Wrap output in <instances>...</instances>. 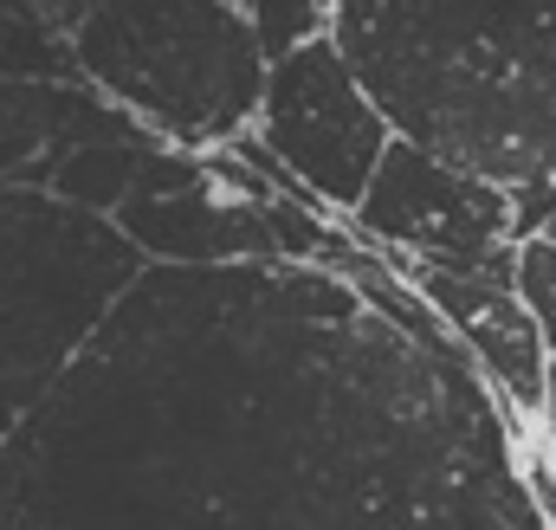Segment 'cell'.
I'll use <instances>...</instances> for the list:
<instances>
[{
    "instance_id": "52a82bcc",
    "label": "cell",
    "mask_w": 556,
    "mask_h": 530,
    "mask_svg": "<svg viewBox=\"0 0 556 530\" xmlns=\"http://www.w3.org/2000/svg\"><path fill=\"white\" fill-rule=\"evenodd\" d=\"M420 298L440 311V324L466 343V356L479 363V376L492 382V395L505 401V414L518 427H531L544 414V376H551V343L538 330V317L518 304V285H492V278H459V272H433L415 260H389Z\"/></svg>"
},
{
    "instance_id": "7c38bea8",
    "label": "cell",
    "mask_w": 556,
    "mask_h": 530,
    "mask_svg": "<svg viewBox=\"0 0 556 530\" xmlns=\"http://www.w3.org/2000/svg\"><path fill=\"white\" fill-rule=\"evenodd\" d=\"M85 7H91V0H39V13H46V20H52L65 39H72V26L85 20Z\"/></svg>"
},
{
    "instance_id": "30bf717a",
    "label": "cell",
    "mask_w": 556,
    "mask_h": 530,
    "mask_svg": "<svg viewBox=\"0 0 556 530\" xmlns=\"http://www.w3.org/2000/svg\"><path fill=\"white\" fill-rule=\"evenodd\" d=\"M240 13H247V26L260 39L266 65L330 33V0H240Z\"/></svg>"
},
{
    "instance_id": "8fae6325",
    "label": "cell",
    "mask_w": 556,
    "mask_h": 530,
    "mask_svg": "<svg viewBox=\"0 0 556 530\" xmlns=\"http://www.w3.org/2000/svg\"><path fill=\"white\" fill-rule=\"evenodd\" d=\"M518 304L538 317L544 343L556 350V240H518Z\"/></svg>"
},
{
    "instance_id": "4fadbf2b",
    "label": "cell",
    "mask_w": 556,
    "mask_h": 530,
    "mask_svg": "<svg viewBox=\"0 0 556 530\" xmlns=\"http://www.w3.org/2000/svg\"><path fill=\"white\" fill-rule=\"evenodd\" d=\"M538 427H544V440H551V453H556V350H551V376H544V414H538Z\"/></svg>"
},
{
    "instance_id": "9a60e30c",
    "label": "cell",
    "mask_w": 556,
    "mask_h": 530,
    "mask_svg": "<svg viewBox=\"0 0 556 530\" xmlns=\"http://www.w3.org/2000/svg\"><path fill=\"white\" fill-rule=\"evenodd\" d=\"M233 7H240V0H233Z\"/></svg>"
},
{
    "instance_id": "3957f363",
    "label": "cell",
    "mask_w": 556,
    "mask_h": 530,
    "mask_svg": "<svg viewBox=\"0 0 556 530\" xmlns=\"http://www.w3.org/2000/svg\"><path fill=\"white\" fill-rule=\"evenodd\" d=\"M78 85L181 155L253 130L266 52L233 0H91L72 26Z\"/></svg>"
},
{
    "instance_id": "ba28073f",
    "label": "cell",
    "mask_w": 556,
    "mask_h": 530,
    "mask_svg": "<svg viewBox=\"0 0 556 530\" xmlns=\"http://www.w3.org/2000/svg\"><path fill=\"white\" fill-rule=\"evenodd\" d=\"M111 227L137 247L149 265L168 272H214V265H266L278 260L273 227L253 201L214 188L207 175L175 194H130Z\"/></svg>"
},
{
    "instance_id": "9c48e42d",
    "label": "cell",
    "mask_w": 556,
    "mask_h": 530,
    "mask_svg": "<svg viewBox=\"0 0 556 530\" xmlns=\"http://www.w3.org/2000/svg\"><path fill=\"white\" fill-rule=\"evenodd\" d=\"M0 85H78L72 39L39 13V0H0Z\"/></svg>"
},
{
    "instance_id": "5bb4252c",
    "label": "cell",
    "mask_w": 556,
    "mask_h": 530,
    "mask_svg": "<svg viewBox=\"0 0 556 530\" xmlns=\"http://www.w3.org/2000/svg\"><path fill=\"white\" fill-rule=\"evenodd\" d=\"M544 240H556V214H551V220H544Z\"/></svg>"
},
{
    "instance_id": "6da1fadb",
    "label": "cell",
    "mask_w": 556,
    "mask_h": 530,
    "mask_svg": "<svg viewBox=\"0 0 556 530\" xmlns=\"http://www.w3.org/2000/svg\"><path fill=\"white\" fill-rule=\"evenodd\" d=\"M466 350L324 265H149L0 446V530H551Z\"/></svg>"
},
{
    "instance_id": "8992f818",
    "label": "cell",
    "mask_w": 556,
    "mask_h": 530,
    "mask_svg": "<svg viewBox=\"0 0 556 530\" xmlns=\"http://www.w3.org/2000/svg\"><path fill=\"white\" fill-rule=\"evenodd\" d=\"M382 260H415L459 278L518 285V214L492 181L427 155L420 142H389L363 207L343 220Z\"/></svg>"
},
{
    "instance_id": "5b68a950",
    "label": "cell",
    "mask_w": 556,
    "mask_h": 530,
    "mask_svg": "<svg viewBox=\"0 0 556 530\" xmlns=\"http://www.w3.org/2000/svg\"><path fill=\"white\" fill-rule=\"evenodd\" d=\"M253 136L330 220H350L363 207V194L395 142L389 117L376 111V98L363 91V78L350 72V59L337 52L330 33L266 65Z\"/></svg>"
},
{
    "instance_id": "277c9868",
    "label": "cell",
    "mask_w": 556,
    "mask_h": 530,
    "mask_svg": "<svg viewBox=\"0 0 556 530\" xmlns=\"http://www.w3.org/2000/svg\"><path fill=\"white\" fill-rule=\"evenodd\" d=\"M149 260L46 188H0V446L59 389Z\"/></svg>"
},
{
    "instance_id": "7a4b0ae2",
    "label": "cell",
    "mask_w": 556,
    "mask_h": 530,
    "mask_svg": "<svg viewBox=\"0 0 556 530\" xmlns=\"http://www.w3.org/2000/svg\"><path fill=\"white\" fill-rule=\"evenodd\" d=\"M330 39L402 142L556 214V0H330Z\"/></svg>"
}]
</instances>
